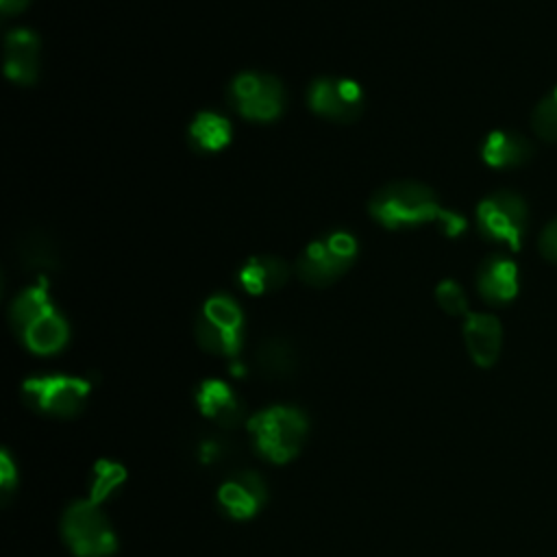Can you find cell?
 <instances>
[{
  "mask_svg": "<svg viewBox=\"0 0 557 557\" xmlns=\"http://www.w3.org/2000/svg\"><path fill=\"white\" fill-rule=\"evenodd\" d=\"M368 211L389 231L440 224L448 237H459L468 222L461 213L444 209L437 194L418 181H394L381 187L368 202Z\"/></svg>",
  "mask_w": 557,
  "mask_h": 557,
  "instance_id": "6da1fadb",
  "label": "cell"
},
{
  "mask_svg": "<svg viewBox=\"0 0 557 557\" xmlns=\"http://www.w3.org/2000/svg\"><path fill=\"white\" fill-rule=\"evenodd\" d=\"M9 322L17 339L35 355H54L70 339L67 320L52 305L44 276L13 298Z\"/></svg>",
  "mask_w": 557,
  "mask_h": 557,
  "instance_id": "7a4b0ae2",
  "label": "cell"
},
{
  "mask_svg": "<svg viewBox=\"0 0 557 557\" xmlns=\"http://www.w3.org/2000/svg\"><path fill=\"white\" fill-rule=\"evenodd\" d=\"M307 418L296 407H268L248 420V431L255 448L272 463L294 459L307 437Z\"/></svg>",
  "mask_w": 557,
  "mask_h": 557,
  "instance_id": "3957f363",
  "label": "cell"
},
{
  "mask_svg": "<svg viewBox=\"0 0 557 557\" xmlns=\"http://www.w3.org/2000/svg\"><path fill=\"white\" fill-rule=\"evenodd\" d=\"M357 259V239L346 231H333L313 239L296 259L298 278L311 287H326L344 276Z\"/></svg>",
  "mask_w": 557,
  "mask_h": 557,
  "instance_id": "277c9868",
  "label": "cell"
},
{
  "mask_svg": "<svg viewBox=\"0 0 557 557\" xmlns=\"http://www.w3.org/2000/svg\"><path fill=\"white\" fill-rule=\"evenodd\" d=\"M194 333L202 350L235 357L244 344V311L228 294H215L205 300Z\"/></svg>",
  "mask_w": 557,
  "mask_h": 557,
  "instance_id": "5b68a950",
  "label": "cell"
},
{
  "mask_svg": "<svg viewBox=\"0 0 557 557\" xmlns=\"http://www.w3.org/2000/svg\"><path fill=\"white\" fill-rule=\"evenodd\" d=\"M61 535L76 557H107L115 550V533L91 498L74 500L61 518Z\"/></svg>",
  "mask_w": 557,
  "mask_h": 557,
  "instance_id": "8992f818",
  "label": "cell"
},
{
  "mask_svg": "<svg viewBox=\"0 0 557 557\" xmlns=\"http://www.w3.org/2000/svg\"><path fill=\"white\" fill-rule=\"evenodd\" d=\"M476 228L490 242H503L520 250L529 231V205L509 189H498L476 205Z\"/></svg>",
  "mask_w": 557,
  "mask_h": 557,
  "instance_id": "52a82bcc",
  "label": "cell"
},
{
  "mask_svg": "<svg viewBox=\"0 0 557 557\" xmlns=\"http://www.w3.org/2000/svg\"><path fill=\"white\" fill-rule=\"evenodd\" d=\"M226 100L235 113L252 122H272L287 104L283 83L263 72L237 74L226 87Z\"/></svg>",
  "mask_w": 557,
  "mask_h": 557,
  "instance_id": "ba28073f",
  "label": "cell"
},
{
  "mask_svg": "<svg viewBox=\"0 0 557 557\" xmlns=\"http://www.w3.org/2000/svg\"><path fill=\"white\" fill-rule=\"evenodd\" d=\"M89 396V381L67 374H44L26 379L22 385L24 403L46 416L72 418L76 416Z\"/></svg>",
  "mask_w": 557,
  "mask_h": 557,
  "instance_id": "9c48e42d",
  "label": "cell"
},
{
  "mask_svg": "<svg viewBox=\"0 0 557 557\" xmlns=\"http://www.w3.org/2000/svg\"><path fill=\"white\" fill-rule=\"evenodd\" d=\"M309 109L326 120L348 124L355 122L366 109V96L359 83L339 76H320L307 91Z\"/></svg>",
  "mask_w": 557,
  "mask_h": 557,
  "instance_id": "30bf717a",
  "label": "cell"
},
{
  "mask_svg": "<svg viewBox=\"0 0 557 557\" xmlns=\"http://www.w3.org/2000/svg\"><path fill=\"white\" fill-rule=\"evenodd\" d=\"M476 289L487 305L503 307L511 302L520 289L516 261L503 252L485 257L476 270Z\"/></svg>",
  "mask_w": 557,
  "mask_h": 557,
  "instance_id": "8fae6325",
  "label": "cell"
},
{
  "mask_svg": "<svg viewBox=\"0 0 557 557\" xmlns=\"http://www.w3.org/2000/svg\"><path fill=\"white\" fill-rule=\"evenodd\" d=\"M218 500L231 518H252L265 500L263 479L252 470L237 472L220 485Z\"/></svg>",
  "mask_w": 557,
  "mask_h": 557,
  "instance_id": "7c38bea8",
  "label": "cell"
},
{
  "mask_svg": "<svg viewBox=\"0 0 557 557\" xmlns=\"http://www.w3.org/2000/svg\"><path fill=\"white\" fill-rule=\"evenodd\" d=\"M39 37L28 28H15L4 39V72L17 85H33L39 74Z\"/></svg>",
  "mask_w": 557,
  "mask_h": 557,
  "instance_id": "4fadbf2b",
  "label": "cell"
},
{
  "mask_svg": "<svg viewBox=\"0 0 557 557\" xmlns=\"http://www.w3.org/2000/svg\"><path fill=\"white\" fill-rule=\"evenodd\" d=\"M463 342L479 368L496 363L503 344V326L492 313H468L463 320Z\"/></svg>",
  "mask_w": 557,
  "mask_h": 557,
  "instance_id": "5bb4252c",
  "label": "cell"
},
{
  "mask_svg": "<svg viewBox=\"0 0 557 557\" xmlns=\"http://www.w3.org/2000/svg\"><path fill=\"white\" fill-rule=\"evenodd\" d=\"M196 403L202 416L224 429H235L244 422V405L237 394L220 379H207L196 389Z\"/></svg>",
  "mask_w": 557,
  "mask_h": 557,
  "instance_id": "9a60e30c",
  "label": "cell"
},
{
  "mask_svg": "<svg viewBox=\"0 0 557 557\" xmlns=\"http://www.w3.org/2000/svg\"><path fill=\"white\" fill-rule=\"evenodd\" d=\"M292 274L285 259L276 255H255L237 270V283L252 296L281 289Z\"/></svg>",
  "mask_w": 557,
  "mask_h": 557,
  "instance_id": "2e32d148",
  "label": "cell"
},
{
  "mask_svg": "<svg viewBox=\"0 0 557 557\" xmlns=\"http://www.w3.org/2000/svg\"><path fill=\"white\" fill-rule=\"evenodd\" d=\"M533 157V144L516 131H492L481 144V159L494 170L524 165Z\"/></svg>",
  "mask_w": 557,
  "mask_h": 557,
  "instance_id": "e0dca14e",
  "label": "cell"
},
{
  "mask_svg": "<svg viewBox=\"0 0 557 557\" xmlns=\"http://www.w3.org/2000/svg\"><path fill=\"white\" fill-rule=\"evenodd\" d=\"M231 122L215 111H200L189 124V141L196 150L218 152L231 144Z\"/></svg>",
  "mask_w": 557,
  "mask_h": 557,
  "instance_id": "ac0fdd59",
  "label": "cell"
},
{
  "mask_svg": "<svg viewBox=\"0 0 557 557\" xmlns=\"http://www.w3.org/2000/svg\"><path fill=\"white\" fill-rule=\"evenodd\" d=\"M255 361H257V368L259 372H263L265 376H285L294 370L296 366V355L292 350V346L285 342V339H278V337H272V339H265L257 355H255Z\"/></svg>",
  "mask_w": 557,
  "mask_h": 557,
  "instance_id": "d6986e66",
  "label": "cell"
},
{
  "mask_svg": "<svg viewBox=\"0 0 557 557\" xmlns=\"http://www.w3.org/2000/svg\"><path fill=\"white\" fill-rule=\"evenodd\" d=\"M17 257L28 270H52L57 268V250L44 233H30L20 242Z\"/></svg>",
  "mask_w": 557,
  "mask_h": 557,
  "instance_id": "ffe728a7",
  "label": "cell"
},
{
  "mask_svg": "<svg viewBox=\"0 0 557 557\" xmlns=\"http://www.w3.org/2000/svg\"><path fill=\"white\" fill-rule=\"evenodd\" d=\"M124 479H126L124 466L109 461V459L98 461L89 474V498L94 503L107 500L113 492H117L122 487Z\"/></svg>",
  "mask_w": 557,
  "mask_h": 557,
  "instance_id": "44dd1931",
  "label": "cell"
},
{
  "mask_svg": "<svg viewBox=\"0 0 557 557\" xmlns=\"http://www.w3.org/2000/svg\"><path fill=\"white\" fill-rule=\"evenodd\" d=\"M531 126L540 139L557 144V87L535 104Z\"/></svg>",
  "mask_w": 557,
  "mask_h": 557,
  "instance_id": "7402d4cb",
  "label": "cell"
},
{
  "mask_svg": "<svg viewBox=\"0 0 557 557\" xmlns=\"http://www.w3.org/2000/svg\"><path fill=\"white\" fill-rule=\"evenodd\" d=\"M435 300L437 305L448 313V315H468V298L466 292L461 289V285L453 278L442 281L435 287Z\"/></svg>",
  "mask_w": 557,
  "mask_h": 557,
  "instance_id": "603a6c76",
  "label": "cell"
},
{
  "mask_svg": "<svg viewBox=\"0 0 557 557\" xmlns=\"http://www.w3.org/2000/svg\"><path fill=\"white\" fill-rule=\"evenodd\" d=\"M540 255L557 265V215L542 228L540 239H537Z\"/></svg>",
  "mask_w": 557,
  "mask_h": 557,
  "instance_id": "cb8c5ba5",
  "label": "cell"
},
{
  "mask_svg": "<svg viewBox=\"0 0 557 557\" xmlns=\"http://www.w3.org/2000/svg\"><path fill=\"white\" fill-rule=\"evenodd\" d=\"M15 481H17L15 466H13L11 457H9V453L2 450V455H0V485H2V492H4V494L11 492L13 485H15Z\"/></svg>",
  "mask_w": 557,
  "mask_h": 557,
  "instance_id": "d4e9b609",
  "label": "cell"
},
{
  "mask_svg": "<svg viewBox=\"0 0 557 557\" xmlns=\"http://www.w3.org/2000/svg\"><path fill=\"white\" fill-rule=\"evenodd\" d=\"M30 0H0V7H2V15H15L20 11H24L28 7Z\"/></svg>",
  "mask_w": 557,
  "mask_h": 557,
  "instance_id": "484cf974",
  "label": "cell"
}]
</instances>
